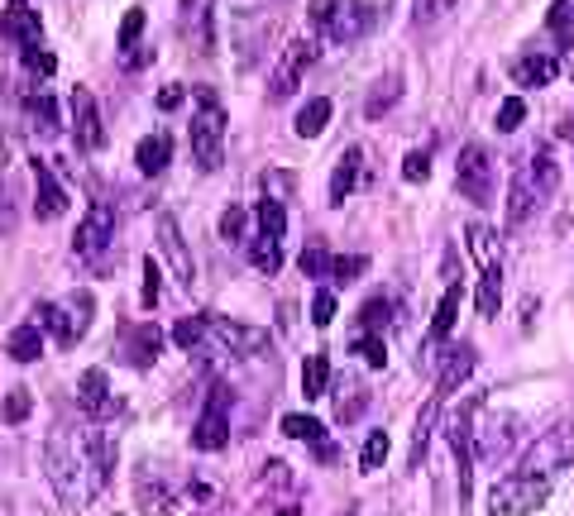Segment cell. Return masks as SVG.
Masks as SVG:
<instances>
[{
	"label": "cell",
	"instance_id": "29",
	"mask_svg": "<svg viewBox=\"0 0 574 516\" xmlns=\"http://www.w3.org/2000/svg\"><path fill=\"white\" fill-rule=\"evenodd\" d=\"M249 263H254L264 278H278V268H283V239L254 235L249 239Z\"/></svg>",
	"mask_w": 574,
	"mask_h": 516
},
{
	"label": "cell",
	"instance_id": "19",
	"mask_svg": "<svg viewBox=\"0 0 574 516\" xmlns=\"http://www.w3.org/2000/svg\"><path fill=\"white\" fill-rule=\"evenodd\" d=\"M536 201H541V187L531 182L527 168H517V177H512V192H508V225H522V220L536 211Z\"/></svg>",
	"mask_w": 574,
	"mask_h": 516
},
{
	"label": "cell",
	"instance_id": "4",
	"mask_svg": "<svg viewBox=\"0 0 574 516\" xmlns=\"http://www.w3.org/2000/svg\"><path fill=\"white\" fill-rule=\"evenodd\" d=\"M574 464V426H551L541 430L536 440L527 445V454H522V464H517V473H531V478H551V473L570 469Z\"/></svg>",
	"mask_w": 574,
	"mask_h": 516
},
{
	"label": "cell",
	"instance_id": "11",
	"mask_svg": "<svg viewBox=\"0 0 574 516\" xmlns=\"http://www.w3.org/2000/svg\"><path fill=\"white\" fill-rule=\"evenodd\" d=\"M115 239V211L106 206V201H91L87 215H82V225H77V239H72V249L82 258H96L106 254Z\"/></svg>",
	"mask_w": 574,
	"mask_h": 516
},
{
	"label": "cell",
	"instance_id": "41",
	"mask_svg": "<svg viewBox=\"0 0 574 516\" xmlns=\"http://www.w3.org/2000/svg\"><path fill=\"white\" fill-rule=\"evenodd\" d=\"M139 34H144V10L134 5V10H125V20H120V34H115V48L130 58V48L139 43Z\"/></svg>",
	"mask_w": 574,
	"mask_h": 516
},
{
	"label": "cell",
	"instance_id": "27",
	"mask_svg": "<svg viewBox=\"0 0 574 516\" xmlns=\"http://www.w3.org/2000/svg\"><path fill=\"white\" fill-rule=\"evenodd\" d=\"M331 101L326 96H311L307 106L297 110V120H292V129L302 134V139H316V134H326V125H331Z\"/></svg>",
	"mask_w": 574,
	"mask_h": 516
},
{
	"label": "cell",
	"instance_id": "17",
	"mask_svg": "<svg viewBox=\"0 0 574 516\" xmlns=\"http://www.w3.org/2000/svg\"><path fill=\"white\" fill-rule=\"evenodd\" d=\"M469 373H474V349H469V344L445 349V354H441V378H436V397H450V392H455Z\"/></svg>",
	"mask_w": 574,
	"mask_h": 516
},
{
	"label": "cell",
	"instance_id": "49",
	"mask_svg": "<svg viewBox=\"0 0 574 516\" xmlns=\"http://www.w3.org/2000/svg\"><path fill=\"white\" fill-rule=\"evenodd\" d=\"M29 407H34V402H29V387H10V397H5V421L20 426L24 416H29Z\"/></svg>",
	"mask_w": 574,
	"mask_h": 516
},
{
	"label": "cell",
	"instance_id": "58",
	"mask_svg": "<svg viewBox=\"0 0 574 516\" xmlns=\"http://www.w3.org/2000/svg\"><path fill=\"white\" fill-rule=\"evenodd\" d=\"M560 139H565V144H574V120H560Z\"/></svg>",
	"mask_w": 574,
	"mask_h": 516
},
{
	"label": "cell",
	"instance_id": "32",
	"mask_svg": "<svg viewBox=\"0 0 574 516\" xmlns=\"http://www.w3.org/2000/svg\"><path fill=\"white\" fill-rule=\"evenodd\" d=\"M254 220H259V235H268V239H283L287 235V211H283V201H259L254 206Z\"/></svg>",
	"mask_w": 574,
	"mask_h": 516
},
{
	"label": "cell",
	"instance_id": "23",
	"mask_svg": "<svg viewBox=\"0 0 574 516\" xmlns=\"http://www.w3.org/2000/svg\"><path fill=\"white\" fill-rule=\"evenodd\" d=\"M460 301H464V292L450 282V287H445V297H441V306H436V316H431V330H426V340H431V344L450 340V330H455V321H460Z\"/></svg>",
	"mask_w": 574,
	"mask_h": 516
},
{
	"label": "cell",
	"instance_id": "25",
	"mask_svg": "<svg viewBox=\"0 0 574 516\" xmlns=\"http://www.w3.org/2000/svg\"><path fill=\"white\" fill-rule=\"evenodd\" d=\"M555 72H560L555 58H546V53H527V58H517V67H512V82L517 86H551Z\"/></svg>",
	"mask_w": 574,
	"mask_h": 516
},
{
	"label": "cell",
	"instance_id": "28",
	"mask_svg": "<svg viewBox=\"0 0 574 516\" xmlns=\"http://www.w3.org/2000/svg\"><path fill=\"white\" fill-rule=\"evenodd\" d=\"M302 392H307V402L331 397V359L326 354H307V364H302Z\"/></svg>",
	"mask_w": 574,
	"mask_h": 516
},
{
	"label": "cell",
	"instance_id": "1",
	"mask_svg": "<svg viewBox=\"0 0 574 516\" xmlns=\"http://www.w3.org/2000/svg\"><path fill=\"white\" fill-rule=\"evenodd\" d=\"M44 469L53 493L63 497L67 507H87L91 497L106 488V478L115 469V440L96 426L53 430L44 450Z\"/></svg>",
	"mask_w": 574,
	"mask_h": 516
},
{
	"label": "cell",
	"instance_id": "18",
	"mask_svg": "<svg viewBox=\"0 0 574 516\" xmlns=\"http://www.w3.org/2000/svg\"><path fill=\"white\" fill-rule=\"evenodd\" d=\"M158 354H163V330H158L154 321L134 325L130 330V364L134 368H154Z\"/></svg>",
	"mask_w": 574,
	"mask_h": 516
},
{
	"label": "cell",
	"instance_id": "47",
	"mask_svg": "<svg viewBox=\"0 0 574 516\" xmlns=\"http://www.w3.org/2000/svg\"><path fill=\"white\" fill-rule=\"evenodd\" d=\"M331 321H335V287H321V292L311 297V325L326 330Z\"/></svg>",
	"mask_w": 574,
	"mask_h": 516
},
{
	"label": "cell",
	"instance_id": "44",
	"mask_svg": "<svg viewBox=\"0 0 574 516\" xmlns=\"http://www.w3.org/2000/svg\"><path fill=\"white\" fill-rule=\"evenodd\" d=\"M546 24H551V34L560 39V48H570V29H574V5H565V0H555L551 15H546Z\"/></svg>",
	"mask_w": 574,
	"mask_h": 516
},
{
	"label": "cell",
	"instance_id": "38",
	"mask_svg": "<svg viewBox=\"0 0 574 516\" xmlns=\"http://www.w3.org/2000/svg\"><path fill=\"white\" fill-rule=\"evenodd\" d=\"M388 311H393V306H388V297H369V301H364V311H359V330H364V335H383Z\"/></svg>",
	"mask_w": 574,
	"mask_h": 516
},
{
	"label": "cell",
	"instance_id": "54",
	"mask_svg": "<svg viewBox=\"0 0 574 516\" xmlns=\"http://www.w3.org/2000/svg\"><path fill=\"white\" fill-rule=\"evenodd\" d=\"M15 225H20V206H15V192H10V187L0 182V230L10 235Z\"/></svg>",
	"mask_w": 574,
	"mask_h": 516
},
{
	"label": "cell",
	"instance_id": "48",
	"mask_svg": "<svg viewBox=\"0 0 574 516\" xmlns=\"http://www.w3.org/2000/svg\"><path fill=\"white\" fill-rule=\"evenodd\" d=\"M522 120H527V101H522V96H508V101L498 106V129H503V134H512Z\"/></svg>",
	"mask_w": 574,
	"mask_h": 516
},
{
	"label": "cell",
	"instance_id": "13",
	"mask_svg": "<svg viewBox=\"0 0 574 516\" xmlns=\"http://www.w3.org/2000/svg\"><path fill=\"white\" fill-rule=\"evenodd\" d=\"M158 249L168 258V268H173V278L182 287H192L197 282V263H192V249H187V239H182V225H177L173 215H158Z\"/></svg>",
	"mask_w": 574,
	"mask_h": 516
},
{
	"label": "cell",
	"instance_id": "22",
	"mask_svg": "<svg viewBox=\"0 0 574 516\" xmlns=\"http://www.w3.org/2000/svg\"><path fill=\"white\" fill-rule=\"evenodd\" d=\"M359 163H364V153L359 149H345L335 158V172H331V206H345L354 192V182H359Z\"/></svg>",
	"mask_w": 574,
	"mask_h": 516
},
{
	"label": "cell",
	"instance_id": "9",
	"mask_svg": "<svg viewBox=\"0 0 574 516\" xmlns=\"http://www.w3.org/2000/svg\"><path fill=\"white\" fill-rule=\"evenodd\" d=\"M67 115H72V134H77V149H106V125H101V110H96V96L87 86H72L67 96Z\"/></svg>",
	"mask_w": 574,
	"mask_h": 516
},
{
	"label": "cell",
	"instance_id": "36",
	"mask_svg": "<svg viewBox=\"0 0 574 516\" xmlns=\"http://www.w3.org/2000/svg\"><path fill=\"white\" fill-rule=\"evenodd\" d=\"M388 430H374L369 440H364V454H359V473H378L383 469V459H388Z\"/></svg>",
	"mask_w": 574,
	"mask_h": 516
},
{
	"label": "cell",
	"instance_id": "5",
	"mask_svg": "<svg viewBox=\"0 0 574 516\" xmlns=\"http://www.w3.org/2000/svg\"><path fill=\"white\" fill-rule=\"evenodd\" d=\"M311 15L326 24V34L335 43H354L374 29V5L369 0H316Z\"/></svg>",
	"mask_w": 574,
	"mask_h": 516
},
{
	"label": "cell",
	"instance_id": "46",
	"mask_svg": "<svg viewBox=\"0 0 574 516\" xmlns=\"http://www.w3.org/2000/svg\"><path fill=\"white\" fill-rule=\"evenodd\" d=\"M158 297H163V273H158L154 254L144 258V292H139V301H144V311H154Z\"/></svg>",
	"mask_w": 574,
	"mask_h": 516
},
{
	"label": "cell",
	"instance_id": "3",
	"mask_svg": "<svg viewBox=\"0 0 574 516\" xmlns=\"http://www.w3.org/2000/svg\"><path fill=\"white\" fill-rule=\"evenodd\" d=\"M551 502V478H531V473H508L493 483L488 493V516H531Z\"/></svg>",
	"mask_w": 574,
	"mask_h": 516
},
{
	"label": "cell",
	"instance_id": "50",
	"mask_svg": "<svg viewBox=\"0 0 574 516\" xmlns=\"http://www.w3.org/2000/svg\"><path fill=\"white\" fill-rule=\"evenodd\" d=\"M264 196H268V201H287V196H292V172L268 168L264 172Z\"/></svg>",
	"mask_w": 574,
	"mask_h": 516
},
{
	"label": "cell",
	"instance_id": "2",
	"mask_svg": "<svg viewBox=\"0 0 574 516\" xmlns=\"http://www.w3.org/2000/svg\"><path fill=\"white\" fill-rule=\"evenodd\" d=\"M192 158L201 172H216L225 158V110L211 86L197 91V115H192Z\"/></svg>",
	"mask_w": 574,
	"mask_h": 516
},
{
	"label": "cell",
	"instance_id": "15",
	"mask_svg": "<svg viewBox=\"0 0 574 516\" xmlns=\"http://www.w3.org/2000/svg\"><path fill=\"white\" fill-rule=\"evenodd\" d=\"M34 215H39V220L67 215V187L53 177L48 163H34Z\"/></svg>",
	"mask_w": 574,
	"mask_h": 516
},
{
	"label": "cell",
	"instance_id": "26",
	"mask_svg": "<svg viewBox=\"0 0 574 516\" xmlns=\"http://www.w3.org/2000/svg\"><path fill=\"white\" fill-rule=\"evenodd\" d=\"M34 316H39L44 330H53V340H58V344H77V340H82V335H77V321H72V311L58 306V301H44Z\"/></svg>",
	"mask_w": 574,
	"mask_h": 516
},
{
	"label": "cell",
	"instance_id": "21",
	"mask_svg": "<svg viewBox=\"0 0 574 516\" xmlns=\"http://www.w3.org/2000/svg\"><path fill=\"white\" fill-rule=\"evenodd\" d=\"M5 354L15 359V364H34V359H44V330L29 321V325H15L10 330V340H5Z\"/></svg>",
	"mask_w": 574,
	"mask_h": 516
},
{
	"label": "cell",
	"instance_id": "16",
	"mask_svg": "<svg viewBox=\"0 0 574 516\" xmlns=\"http://www.w3.org/2000/svg\"><path fill=\"white\" fill-rule=\"evenodd\" d=\"M77 402H82V411H91V416H111L115 397H111V378H106V368H87V373L77 378Z\"/></svg>",
	"mask_w": 574,
	"mask_h": 516
},
{
	"label": "cell",
	"instance_id": "40",
	"mask_svg": "<svg viewBox=\"0 0 574 516\" xmlns=\"http://www.w3.org/2000/svg\"><path fill=\"white\" fill-rule=\"evenodd\" d=\"M29 120H34V129H39V134H58V106H53V96H34V101H29Z\"/></svg>",
	"mask_w": 574,
	"mask_h": 516
},
{
	"label": "cell",
	"instance_id": "51",
	"mask_svg": "<svg viewBox=\"0 0 574 516\" xmlns=\"http://www.w3.org/2000/svg\"><path fill=\"white\" fill-rule=\"evenodd\" d=\"M402 177H407V182H426V177H431V153H421V149L407 153V158H402Z\"/></svg>",
	"mask_w": 574,
	"mask_h": 516
},
{
	"label": "cell",
	"instance_id": "43",
	"mask_svg": "<svg viewBox=\"0 0 574 516\" xmlns=\"http://www.w3.org/2000/svg\"><path fill=\"white\" fill-rule=\"evenodd\" d=\"M354 354L369 368H383L388 364V340H383V335H359V340H354Z\"/></svg>",
	"mask_w": 574,
	"mask_h": 516
},
{
	"label": "cell",
	"instance_id": "45",
	"mask_svg": "<svg viewBox=\"0 0 574 516\" xmlns=\"http://www.w3.org/2000/svg\"><path fill=\"white\" fill-rule=\"evenodd\" d=\"M364 268H369V258H359V254H350V258H345V254H340V258H335V263H331V282H335V287H350V282L359 278Z\"/></svg>",
	"mask_w": 574,
	"mask_h": 516
},
{
	"label": "cell",
	"instance_id": "37",
	"mask_svg": "<svg viewBox=\"0 0 574 516\" xmlns=\"http://www.w3.org/2000/svg\"><path fill=\"white\" fill-rule=\"evenodd\" d=\"M469 254L479 258V268H493V263H498V244H493V230H484V225H469Z\"/></svg>",
	"mask_w": 574,
	"mask_h": 516
},
{
	"label": "cell",
	"instance_id": "34",
	"mask_svg": "<svg viewBox=\"0 0 574 516\" xmlns=\"http://www.w3.org/2000/svg\"><path fill=\"white\" fill-rule=\"evenodd\" d=\"M527 172H531V182L541 187V196H551V192H555V182H560V168H555V158H551L546 149L531 153V158H527Z\"/></svg>",
	"mask_w": 574,
	"mask_h": 516
},
{
	"label": "cell",
	"instance_id": "59",
	"mask_svg": "<svg viewBox=\"0 0 574 516\" xmlns=\"http://www.w3.org/2000/svg\"><path fill=\"white\" fill-rule=\"evenodd\" d=\"M441 5H450V0H441Z\"/></svg>",
	"mask_w": 574,
	"mask_h": 516
},
{
	"label": "cell",
	"instance_id": "39",
	"mask_svg": "<svg viewBox=\"0 0 574 516\" xmlns=\"http://www.w3.org/2000/svg\"><path fill=\"white\" fill-rule=\"evenodd\" d=\"M297 263H302V278H331V263H335V258L326 254V244H307Z\"/></svg>",
	"mask_w": 574,
	"mask_h": 516
},
{
	"label": "cell",
	"instance_id": "56",
	"mask_svg": "<svg viewBox=\"0 0 574 516\" xmlns=\"http://www.w3.org/2000/svg\"><path fill=\"white\" fill-rule=\"evenodd\" d=\"M67 311H72V321H77V335H87V325H91V292H77V297L67 301Z\"/></svg>",
	"mask_w": 574,
	"mask_h": 516
},
{
	"label": "cell",
	"instance_id": "60",
	"mask_svg": "<svg viewBox=\"0 0 574 516\" xmlns=\"http://www.w3.org/2000/svg\"><path fill=\"white\" fill-rule=\"evenodd\" d=\"M570 77H574V67H570Z\"/></svg>",
	"mask_w": 574,
	"mask_h": 516
},
{
	"label": "cell",
	"instance_id": "20",
	"mask_svg": "<svg viewBox=\"0 0 574 516\" xmlns=\"http://www.w3.org/2000/svg\"><path fill=\"white\" fill-rule=\"evenodd\" d=\"M168 158H173V139H168V134H149V139H139V149H134V168L144 172V177H158V172L168 168Z\"/></svg>",
	"mask_w": 574,
	"mask_h": 516
},
{
	"label": "cell",
	"instance_id": "12",
	"mask_svg": "<svg viewBox=\"0 0 574 516\" xmlns=\"http://www.w3.org/2000/svg\"><path fill=\"white\" fill-rule=\"evenodd\" d=\"M206 335L221 344V349H230V354H264L268 349V330H259V325H240V321H225V316H206Z\"/></svg>",
	"mask_w": 574,
	"mask_h": 516
},
{
	"label": "cell",
	"instance_id": "10",
	"mask_svg": "<svg viewBox=\"0 0 574 516\" xmlns=\"http://www.w3.org/2000/svg\"><path fill=\"white\" fill-rule=\"evenodd\" d=\"M311 58H316V43L311 39H292L283 48V63L273 67V77H268V96L273 101H287L297 86H302V72L311 67Z\"/></svg>",
	"mask_w": 574,
	"mask_h": 516
},
{
	"label": "cell",
	"instance_id": "8",
	"mask_svg": "<svg viewBox=\"0 0 574 516\" xmlns=\"http://www.w3.org/2000/svg\"><path fill=\"white\" fill-rule=\"evenodd\" d=\"M512 440H517V416L512 411H484L479 426H474V459L493 464L512 450Z\"/></svg>",
	"mask_w": 574,
	"mask_h": 516
},
{
	"label": "cell",
	"instance_id": "53",
	"mask_svg": "<svg viewBox=\"0 0 574 516\" xmlns=\"http://www.w3.org/2000/svg\"><path fill=\"white\" fill-rule=\"evenodd\" d=\"M393 101H398V77H388V82H378V91H374V96H369V106H364V110H369V115H383V110L393 106Z\"/></svg>",
	"mask_w": 574,
	"mask_h": 516
},
{
	"label": "cell",
	"instance_id": "52",
	"mask_svg": "<svg viewBox=\"0 0 574 516\" xmlns=\"http://www.w3.org/2000/svg\"><path fill=\"white\" fill-rule=\"evenodd\" d=\"M182 20L197 24L201 39H211V29H206V20H211V0H182Z\"/></svg>",
	"mask_w": 574,
	"mask_h": 516
},
{
	"label": "cell",
	"instance_id": "33",
	"mask_svg": "<svg viewBox=\"0 0 574 516\" xmlns=\"http://www.w3.org/2000/svg\"><path fill=\"white\" fill-rule=\"evenodd\" d=\"M436 411H441V397H431L417 416V430H412V469L426 459V440H431V426H436Z\"/></svg>",
	"mask_w": 574,
	"mask_h": 516
},
{
	"label": "cell",
	"instance_id": "42",
	"mask_svg": "<svg viewBox=\"0 0 574 516\" xmlns=\"http://www.w3.org/2000/svg\"><path fill=\"white\" fill-rule=\"evenodd\" d=\"M173 340L192 354V349H201V340H206V316H187V321L173 325Z\"/></svg>",
	"mask_w": 574,
	"mask_h": 516
},
{
	"label": "cell",
	"instance_id": "31",
	"mask_svg": "<svg viewBox=\"0 0 574 516\" xmlns=\"http://www.w3.org/2000/svg\"><path fill=\"white\" fill-rule=\"evenodd\" d=\"M283 435L287 440H307V445H316V450H326V430H321V421H311V416H302V411L283 416Z\"/></svg>",
	"mask_w": 574,
	"mask_h": 516
},
{
	"label": "cell",
	"instance_id": "57",
	"mask_svg": "<svg viewBox=\"0 0 574 516\" xmlns=\"http://www.w3.org/2000/svg\"><path fill=\"white\" fill-rule=\"evenodd\" d=\"M182 96H187L182 86H163V91H158V110H177L182 106Z\"/></svg>",
	"mask_w": 574,
	"mask_h": 516
},
{
	"label": "cell",
	"instance_id": "30",
	"mask_svg": "<svg viewBox=\"0 0 574 516\" xmlns=\"http://www.w3.org/2000/svg\"><path fill=\"white\" fill-rule=\"evenodd\" d=\"M479 316L484 321H493L498 316V301H503V263H493V268H484L479 273Z\"/></svg>",
	"mask_w": 574,
	"mask_h": 516
},
{
	"label": "cell",
	"instance_id": "6",
	"mask_svg": "<svg viewBox=\"0 0 574 516\" xmlns=\"http://www.w3.org/2000/svg\"><path fill=\"white\" fill-rule=\"evenodd\" d=\"M225 445H230V392H225V387H211L197 426H192V450L216 454V450H225Z\"/></svg>",
	"mask_w": 574,
	"mask_h": 516
},
{
	"label": "cell",
	"instance_id": "14",
	"mask_svg": "<svg viewBox=\"0 0 574 516\" xmlns=\"http://www.w3.org/2000/svg\"><path fill=\"white\" fill-rule=\"evenodd\" d=\"M0 34L15 39L20 48H39V39H44V15H39L29 0H10V5L0 10Z\"/></svg>",
	"mask_w": 574,
	"mask_h": 516
},
{
	"label": "cell",
	"instance_id": "35",
	"mask_svg": "<svg viewBox=\"0 0 574 516\" xmlns=\"http://www.w3.org/2000/svg\"><path fill=\"white\" fill-rule=\"evenodd\" d=\"M221 239L225 244H249V211L244 206H225L221 211Z\"/></svg>",
	"mask_w": 574,
	"mask_h": 516
},
{
	"label": "cell",
	"instance_id": "7",
	"mask_svg": "<svg viewBox=\"0 0 574 516\" xmlns=\"http://www.w3.org/2000/svg\"><path fill=\"white\" fill-rule=\"evenodd\" d=\"M455 187H460L464 201H474V206H493V158H488V149H479V144L460 149Z\"/></svg>",
	"mask_w": 574,
	"mask_h": 516
},
{
	"label": "cell",
	"instance_id": "55",
	"mask_svg": "<svg viewBox=\"0 0 574 516\" xmlns=\"http://www.w3.org/2000/svg\"><path fill=\"white\" fill-rule=\"evenodd\" d=\"M24 67L39 72V77H48V72H58V58H53L48 48H24Z\"/></svg>",
	"mask_w": 574,
	"mask_h": 516
},
{
	"label": "cell",
	"instance_id": "24",
	"mask_svg": "<svg viewBox=\"0 0 574 516\" xmlns=\"http://www.w3.org/2000/svg\"><path fill=\"white\" fill-rule=\"evenodd\" d=\"M335 421L340 426H350V421H359L364 416V407H369V387L359 383V378H345V383H335Z\"/></svg>",
	"mask_w": 574,
	"mask_h": 516
}]
</instances>
